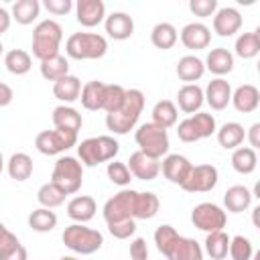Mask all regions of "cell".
I'll return each instance as SVG.
<instances>
[{
	"mask_svg": "<svg viewBox=\"0 0 260 260\" xmlns=\"http://www.w3.org/2000/svg\"><path fill=\"white\" fill-rule=\"evenodd\" d=\"M154 244L167 260H203L201 244L193 238L177 234V230L169 223H162L154 230Z\"/></svg>",
	"mask_w": 260,
	"mask_h": 260,
	"instance_id": "obj_1",
	"label": "cell"
},
{
	"mask_svg": "<svg viewBox=\"0 0 260 260\" xmlns=\"http://www.w3.org/2000/svg\"><path fill=\"white\" fill-rule=\"evenodd\" d=\"M142 110H144V93L140 89H126L124 104L116 112L106 114L108 130H112L114 134H128L136 126Z\"/></svg>",
	"mask_w": 260,
	"mask_h": 260,
	"instance_id": "obj_2",
	"label": "cell"
},
{
	"mask_svg": "<svg viewBox=\"0 0 260 260\" xmlns=\"http://www.w3.org/2000/svg\"><path fill=\"white\" fill-rule=\"evenodd\" d=\"M120 150V144L114 136H91L77 144V154L83 167H95L100 162L114 160Z\"/></svg>",
	"mask_w": 260,
	"mask_h": 260,
	"instance_id": "obj_3",
	"label": "cell"
},
{
	"mask_svg": "<svg viewBox=\"0 0 260 260\" xmlns=\"http://www.w3.org/2000/svg\"><path fill=\"white\" fill-rule=\"evenodd\" d=\"M63 41V28L57 20L45 18L32 30V55L39 61L59 55V47Z\"/></svg>",
	"mask_w": 260,
	"mask_h": 260,
	"instance_id": "obj_4",
	"label": "cell"
},
{
	"mask_svg": "<svg viewBox=\"0 0 260 260\" xmlns=\"http://www.w3.org/2000/svg\"><path fill=\"white\" fill-rule=\"evenodd\" d=\"M108 51L106 37L98 32H73L65 41V53L71 59L85 61V59H102Z\"/></svg>",
	"mask_w": 260,
	"mask_h": 260,
	"instance_id": "obj_5",
	"label": "cell"
},
{
	"mask_svg": "<svg viewBox=\"0 0 260 260\" xmlns=\"http://www.w3.org/2000/svg\"><path fill=\"white\" fill-rule=\"evenodd\" d=\"M61 240L71 252L81 254V256H89V254L98 252L102 248V244H104V236L98 230L87 228L85 223L67 225L63 230V234H61Z\"/></svg>",
	"mask_w": 260,
	"mask_h": 260,
	"instance_id": "obj_6",
	"label": "cell"
},
{
	"mask_svg": "<svg viewBox=\"0 0 260 260\" xmlns=\"http://www.w3.org/2000/svg\"><path fill=\"white\" fill-rule=\"evenodd\" d=\"M51 183H55L65 195L77 193L83 183V165L75 156H59L53 167Z\"/></svg>",
	"mask_w": 260,
	"mask_h": 260,
	"instance_id": "obj_7",
	"label": "cell"
},
{
	"mask_svg": "<svg viewBox=\"0 0 260 260\" xmlns=\"http://www.w3.org/2000/svg\"><path fill=\"white\" fill-rule=\"evenodd\" d=\"M134 140H136V144L140 146V150L144 152V154H148V156H152V158H162V156H167L169 154V134H167V130L165 128H160V126H156V124H152V122H146V124H142L138 130H136V134H134Z\"/></svg>",
	"mask_w": 260,
	"mask_h": 260,
	"instance_id": "obj_8",
	"label": "cell"
},
{
	"mask_svg": "<svg viewBox=\"0 0 260 260\" xmlns=\"http://www.w3.org/2000/svg\"><path fill=\"white\" fill-rule=\"evenodd\" d=\"M77 144V132H71V130H43L37 134L35 138V146L41 154H47V156H55V154H61L65 152L67 148L75 146Z\"/></svg>",
	"mask_w": 260,
	"mask_h": 260,
	"instance_id": "obj_9",
	"label": "cell"
},
{
	"mask_svg": "<svg viewBox=\"0 0 260 260\" xmlns=\"http://www.w3.org/2000/svg\"><path fill=\"white\" fill-rule=\"evenodd\" d=\"M191 221L197 230L205 232V234H211V232H219L225 228L228 223V215L225 211L215 205V203H209V201H203L199 205L193 207L191 211Z\"/></svg>",
	"mask_w": 260,
	"mask_h": 260,
	"instance_id": "obj_10",
	"label": "cell"
},
{
	"mask_svg": "<svg viewBox=\"0 0 260 260\" xmlns=\"http://www.w3.org/2000/svg\"><path fill=\"white\" fill-rule=\"evenodd\" d=\"M136 193L138 191H134V189H122L120 193L110 197L102 209L106 223H114V221H122V219H134Z\"/></svg>",
	"mask_w": 260,
	"mask_h": 260,
	"instance_id": "obj_11",
	"label": "cell"
},
{
	"mask_svg": "<svg viewBox=\"0 0 260 260\" xmlns=\"http://www.w3.org/2000/svg\"><path fill=\"white\" fill-rule=\"evenodd\" d=\"M217 179H219V173L213 165H193L181 189L189 193H207L217 185Z\"/></svg>",
	"mask_w": 260,
	"mask_h": 260,
	"instance_id": "obj_12",
	"label": "cell"
},
{
	"mask_svg": "<svg viewBox=\"0 0 260 260\" xmlns=\"http://www.w3.org/2000/svg\"><path fill=\"white\" fill-rule=\"evenodd\" d=\"M126 167H128L130 175L136 177V179H140V181H152L160 173V160L144 154L142 150L132 152L130 158H128V162H126Z\"/></svg>",
	"mask_w": 260,
	"mask_h": 260,
	"instance_id": "obj_13",
	"label": "cell"
},
{
	"mask_svg": "<svg viewBox=\"0 0 260 260\" xmlns=\"http://www.w3.org/2000/svg\"><path fill=\"white\" fill-rule=\"evenodd\" d=\"M191 167H193L191 160L187 156H183V154H167L162 158V162H160V171H162L165 179L171 181V183H175V185H179V187L189 177Z\"/></svg>",
	"mask_w": 260,
	"mask_h": 260,
	"instance_id": "obj_14",
	"label": "cell"
},
{
	"mask_svg": "<svg viewBox=\"0 0 260 260\" xmlns=\"http://www.w3.org/2000/svg\"><path fill=\"white\" fill-rule=\"evenodd\" d=\"M75 16L81 26H98L100 22L106 20V4L102 0H77Z\"/></svg>",
	"mask_w": 260,
	"mask_h": 260,
	"instance_id": "obj_15",
	"label": "cell"
},
{
	"mask_svg": "<svg viewBox=\"0 0 260 260\" xmlns=\"http://www.w3.org/2000/svg\"><path fill=\"white\" fill-rule=\"evenodd\" d=\"M242 14L232 6L217 8L213 14V30L219 37H234L242 28Z\"/></svg>",
	"mask_w": 260,
	"mask_h": 260,
	"instance_id": "obj_16",
	"label": "cell"
},
{
	"mask_svg": "<svg viewBox=\"0 0 260 260\" xmlns=\"http://www.w3.org/2000/svg\"><path fill=\"white\" fill-rule=\"evenodd\" d=\"M181 43L193 51L207 49L211 43V30L203 22H189L181 28Z\"/></svg>",
	"mask_w": 260,
	"mask_h": 260,
	"instance_id": "obj_17",
	"label": "cell"
},
{
	"mask_svg": "<svg viewBox=\"0 0 260 260\" xmlns=\"http://www.w3.org/2000/svg\"><path fill=\"white\" fill-rule=\"evenodd\" d=\"M203 100L211 106V110H223L228 108V104L232 102V85L223 79V77H215L207 83L205 91H203Z\"/></svg>",
	"mask_w": 260,
	"mask_h": 260,
	"instance_id": "obj_18",
	"label": "cell"
},
{
	"mask_svg": "<svg viewBox=\"0 0 260 260\" xmlns=\"http://www.w3.org/2000/svg\"><path fill=\"white\" fill-rule=\"evenodd\" d=\"M104 26H106L108 37L114 41H126L134 32V20L126 12H112L110 16H106Z\"/></svg>",
	"mask_w": 260,
	"mask_h": 260,
	"instance_id": "obj_19",
	"label": "cell"
},
{
	"mask_svg": "<svg viewBox=\"0 0 260 260\" xmlns=\"http://www.w3.org/2000/svg\"><path fill=\"white\" fill-rule=\"evenodd\" d=\"M232 104L238 112L242 114H252L258 106H260V91L256 85L252 83H244L240 87H236V91H232Z\"/></svg>",
	"mask_w": 260,
	"mask_h": 260,
	"instance_id": "obj_20",
	"label": "cell"
},
{
	"mask_svg": "<svg viewBox=\"0 0 260 260\" xmlns=\"http://www.w3.org/2000/svg\"><path fill=\"white\" fill-rule=\"evenodd\" d=\"M98 211L95 199L89 195H75L69 203H67V215L75 221V223H87L89 219H93Z\"/></svg>",
	"mask_w": 260,
	"mask_h": 260,
	"instance_id": "obj_21",
	"label": "cell"
},
{
	"mask_svg": "<svg viewBox=\"0 0 260 260\" xmlns=\"http://www.w3.org/2000/svg\"><path fill=\"white\" fill-rule=\"evenodd\" d=\"M203 89L197 85V83H185L183 87H179L177 91V104H179V110L185 112V114H195L201 110L203 106Z\"/></svg>",
	"mask_w": 260,
	"mask_h": 260,
	"instance_id": "obj_22",
	"label": "cell"
},
{
	"mask_svg": "<svg viewBox=\"0 0 260 260\" xmlns=\"http://www.w3.org/2000/svg\"><path fill=\"white\" fill-rule=\"evenodd\" d=\"M205 69H209L213 75L221 77V75H228L232 69H234V55L225 49V47H215L207 53L205 61H203Z\"/></svg>",
	"mask_w": 260,
	"mask_h": 260,
	"instance_id": "obj_23",
	"label": "cell"
},
{
	"mask_svg": "<svg viewBox=\"0 0 260 260\" xmlns=\"http://www.w3.org/2000/svg\"><path fill=\"white\" fill-rule=\"evenodd\" d=\"M252 197L254 195H252V191L248 187H244V185H232L223 193V205L232 213H242V211H246L250 207Z\"/></svg>",
	"mask_w": 260,
	"mask_h": 260,
	"instance_id": "obj_24",
	"label": "cell"
},
{
	"mask_svg": "<svg viewBox=\"0 0 260 260\" xmlns=\"http://www.w3.org/2000/svg\"><path fill=\"white\" fill-rule=\"evenodd\" d=\"M53 126L59 128V130H71V132H79L81 126H83V118L81 114L71 108V106H57L53 110Z\"/></svg>",
	"mask_w": 260,
	"mask_h": 260,
	"instance_id": "obj_25",
	"label": "cell"
},
{
	"mask_svg": "<svg viewBox=\"0 0 260 260\" xmlns=\"http://www.w3.org/2000/svg\"><path fill=\"white\" fill-rule=\"evenodd\" d=\"M203 73H205V65H203V61H201L199 57H195V55H185V57H181L179 63H177V75H179V79L185 81V83H195L197 79L203 77Z\"/></svg>",
	"mask_w": 260,
	"mask_h": 260,
	"instance_id": "obj_26",
	"label": "cell"
},
{
	"mask_svg": "<svg viewBox=\"0 0 260 260\" xmlns=\"http://www.w3.org/2000/svg\"><path fill=\"white\" fill-rule=\"evenodd\" d=\"M215 134H217L219 146H223L225 150L238 148L246 138V130H244V126L240 122H225L219 130H215Z\"/></svg>",
	"mask_w": 260,
	"mask_h": 260,
	"instance_id": "obj_27",
	"label": "cell"
},
{
	"mask_svg": "<svg viewBox=\"0 0 260 260\" xmlns=\"http://www.w3.org/2000/svg\"><path fill=\"white\" fill-rule=\"evenodd\" d=\"M79 93H81V81L75 75H65L53 83V95L65 104L79 100Z\"/></svg>",
	"mask_w": 260,
	"mask_h": 260,
	"instance_id": "obj_28",
	"label": "cell"
},
{
	"mask_svg": "<svg viewBox=\"0 0 260 260\" xmlns=\"http://www.w3.org/2000/svg\"><path fill=\"white\" fill-rule=\"evenodd\" d=\"M104 89H106V83H104V81H98V79L87 81L85 85H81V93H79L81 106H83L85 110H91V112L102 110Z\"/></svg>",
	"mask_w": 260,
	"mask_h": 260,
	"instance_id": "obj_29",
	"label": "cell"
},
{
	"mask_svg": "<svg viewBox=\"0 0 260 260\" xmlns=\"http://www.w3.org/2000/svg\"><path fill=\"white\" fill-rule=\"evenodd\" d=\"M256 165H258V156H256L254 148H250V146L234 148V152H232V167H234L236 173L250 175V173L256 171Z\"/></svg>",
	"mask_w": 260,
	"mask_h": 260,
	"instance_id": "obj_30",
	"label": "cell"
},
{
	"mask_svg": "<svg viewBox=\"0 0 260 260\" xmlns=\"http://www.w3.org/2000/svg\"><path fill=\"white\" fill-rule=\"evenodd\" d=\"M158 207H160V201L154 193L138 191L134 201V219H152L158 213Z\"/></svg>",
	"mask_w": 260,
	"mask_h": 260,
	"instance_id": "obj_31",
	"label": "cell"
},
{
	"mask_svg": "<svg viewBox=\"0 0 260 260\" xmlns=\"http://www.w3.org/2000/svg\"><path fill=\"white\" fill-rule=\"evenodd\" d=\"M179 35H177V28L171 24V22H158L152 26L150 30V43L156 47V49H173L175 43H177Z\"/></svg>",
	"mask_w": 260,
	"mask_h": 260,
	"instance_id": "obj_32",
	"label": "cell"
},
{
	"mask_svg": "<svg viewBox=\"0 0 260 260\" xmlns=\"http://www.w3.org/2000/svg\"><path fill=\"white\" fill-rule=\"evenodd\" d=\"M177 118H179V110L171 100H160V102L154 104V108H152V124H156V126L167 130V128L177 124Z\"/></svg>",
	"mask_w": 260,
	"mask_h": 260,
	"instance_id": "obj_33",
	"label": "cell"
},
{
	"mask_svg": "<svg viewBox=\"0 0 260 260\" xmlns=\"http://www.w3.org/2000/svg\"><path fill=\"white\" fill-rule=\"evenodd\" d=\"M28 228L32 232H39V234L53 232L57 228V213L47 209V207H37L28 215Z\"/></svg>",
	"mask_w": 260,
	"mask_h": 260,
	"instance_id": "obj_34",
	"label": "cell"
},
{
	"mask_svg": "<svg viewBox=\"0 0 260 260\" xmlns=\"http://www.w3.org/2000/svg\"><path fill=\"white\" fill-rule=\"evenodd\" d=\"M41 75L47 79V81H57L65 75H69V61L67 57H63L61 53L55 55V57H49L45 61H41Z\"/></svg>",
	"mask_w": 260,
	"mask_h": 260,
	"instance_id": "obj_35",
	"label": "cell"
},
{
	"mask_svg": "<svg viewBox=\"0 0 260 260\" xmlns=\"http://www.w3.org/2000/svg\"><path fill=\"white\" fill-rule=\"evenodd\" d=\"M41 12V2L39 0H16L12 4V18L18 24H32L39 18Z\"/></svg>",
	"mask_w": 260,
	"mask_h": 260,
	"instance_id": "obj_36",
	"label": "cell"
},
{
	"mask_svg": "<svg viewBox=\"0 0 260 260\" xmlns=\"http://www.w3.org/2000/svg\"><path fill=\"white\" fill-rule=\"evenodd\" d=\"M6 169H8L10 179H14V181H26L32 175V158L26 152H14L8 158Z\"/></svg>",
	"mask_w": 260,
	"mask_h": 260,
	"instance_id": "obj_37",
	"label": "cell"
},
{
	"mask_svg": "<svg viewBox=\"0 0 260 260\" xmlns=\"http://www.w3.org/2000/svg\"><path fill=\"white\" fill-rule=\"evenodd\" d=\"M203 244H205V252L209 254L211 260H223L230 250V236L223 230L211 232V234H207Z\"/></svg>",
	"mask_w": 260,
	"mask_h": 260,
	"instance_id": "obj_38",
	"label": "cell"
},
{
	"mask_svg": "<svg viewBox=\"0 0 260 260\" xmlns=\"http://www.w3.org/2000/svg\"><path fill=\"white\" fill-rule=\"evenodd\" d=\"M236 55L242 59H254L260 53V30H252V32H242L236 39Z\"/></svg>",
	"mask_w": 260,
	"mask_h": 260,
	"instance_id": "obj_39",
	"label": "cell"
},
{
	"mask_svg": "<svg viewBox=\"0 0 260 260\" xmlns=\"http://www.w3.org/2000/svg\"><path fill=\"white\" fill-rule=\"evenodd\" d=\"M4 65L12 75H24L32 67V59L24 49H10L4 55Z\"/></svg>",
	"mask_w": 260,
	"mask_h": 260,
	"instance_id": "obj_40",
	"label": "cell"
},
{
	"mask_svg": "<svg viewBox=\"0 0 260 260\" xmlns=\"http://www.w3.org/2000/svg\"><path fill=\"white\" fill-rule=\"evenodd\" d=\"M65 197L67 195L55 183H45L37 191V201L41 203V207H47V209H55V207L63 205L65 203Z\"/></svg>",
	"mask_w": 260,
	"mask_h": 260,
	"instance_id": "obj_41",
	"label": "cell"
},
{
	"mask_svg": "<svg viewBox=\"0 0 260 260\" xmlns=\"http://www.w3.org/2000/svg\"><path fill=\"white\" fill-rule=\"evenodd\" d=\"M189 122H191V126H193V130H195V134H197L199 140L201 138H209L217 130L215 118L211 114H207V112H197V114L189 116Z\"/></svg>",
	"mask_w": 260,
	"mask_h": 260,
	"instance_id": "obj_42",
	"label": "cell"
},
{
	"mask_svg": "<svg viewBox=\"0 0 260 260\" xmlns=\"http://www.w3.org/2000/svg\"><path fill=\"white\" fill-rule=\"evenodd\" d=\"M124 95H126V89H124L122 85H118V83H106L102 110H104L106 114L116 112V110L124 104Z\"/></svg>",
	"mask_w": 260,
	"mask_h": 260,
	"instance_id": "obj_43",
	"label": "cell"
},
{
	"mask_svg": "<svg viewBox=\"0 0 260 260\" xmlns=\"http://www.w3.org/2000/svg\"><path fill=\"white\" fill-rule=\"evenodd\" d=\"M228 254L232 256V260H252L254 246L246 236H234V238H230Z\"/></svg>",
	"mask_w": 260,
	"mask_h": 260,
	"instance_id": "obj_44",
	"label": "cell"
},
{
	"mask_svg": "<svg viewBox=\"0 0 260 260\" xmlns=\"http://www.w3.org/2000/svg\"><path fill=\"white\" fill-rule=\"evenodd\" d=\"M106 173H108V179H110L114 185H120V187H126V185H130V181H132V175H130L126 162H120V160L108 162Z\"/></svg>",
	"mask_w": 260,
	"mask_h": 260,
	"instance_id": "obj_45",
	"label": "cell"
},
{
	"mask_svg": "<svg viewBox=\"0 0 260 260\" xmlns=\"http://www.w3.org/2000/svg\"><path fill=\"white\" fill-rule=\"evenodd\" d=\"M108 232L118 240H126L136 232V219H122V221L108 223Z\"/></svg>",
	"mask_w": 260,
	"mask_h": 260,
	"instance_id": "obj_46",
	"label": "cell"
},
{
	"mask_svg": "<svg viewBox=\"0 0 260 260\" xmlns=\"http://www.w3.org/2000/svg\"><path fill=\"white\" fill-rule=\"evenodd\" d=\"M189 10L195 16H213L217 10V0H189Z\"/></svg>",
	"mask_w": 260,
	"mask_h": 260,
	"instance_id": "obj_47",
	"label": "cell"
},
{
	"mask_svg": "<svg viewBox=\"0 0 260 260\" xmlns=\"http://www.w3.org/2000/svg\"><path fill=\"white\" fill-rule=\"evenodd\" d=\"M43 6H45L51 14L63 16V14H67V12L73 8V2H71V0H45Z\"/></svg>",
	"mask_w": 260,
	"mask_h": 260,
	"instance_id": "obj_48",
	"label": "cell"
},
{
	"mask_svg": "<svg viewBox=\"0 0 260 260\" xmlns=\"http://www.w3.org/2000/svg\"><path fill=\"white\" fill-rule=\"evenodd\" d=\"M130 258L132 260H148V246L144 238H134L130 242Z\"/></svg>",
	"mask_w": 260,
	"mask_h": 260,
	"instance_id": "obj_49",
	"label": "cell"
},
{
	"mask_svg": "<svg viewBox=\"0 0 260 260\" xmlns=\"http://www.w3.org/2000/svg\"><path fill=\"white\" fill-rule=\"evenodd\" d=\"M0 260H28V254H26V248L20 242H16L8 250L0 252Z\"/></svg>",
	"mask_w": 260,
	"mask_h": 260,
	"instance_id": "obj_50",
	"label": "cell"
},
{
	"mask_svg": "<svg viewBox=\"0 0 260 260\" xmlns=\"http://www.w3.org/2000/svg\"><path fill=\"white\" fill-rule=\"evenodd\" d=\"M16 242H20L2 221H0V252H4V250H8L10 246H14Z\"/></svg>",
	"mask_w": 260,
	"mask_h": 260,
	"instance_id": "obj_51",
	"label": "cell"
},
{
	"mask_svg": "<svg viewBox=\"0 0 260 260\" xmlns=\"http://www.w3.org/2000/svg\"><path fill=\"white\" fill-rule=\"evenodd\" d=\"M246 138H248V142H250V148L256 150V148L260 146V122H254V124L250 126Z\"/></svg>",
	"mask_w": 260,
	"mask_h": 260,
	"instance_id": "obj_52",
	"label": "cell"
},
{
	"mask_svg": "<svg viewBox=\"0 0 260 260\" xmlns=\"http://www.w3.org/2000/svg\"><path fill=\"white\" fill-rule=\"evenodd\" d=\"M12 98H14V91H12V87H10L8 83L0 81V108L8 106V104L12 102Z\"/></svg>",
	"mask_w": 260,
	"mask_h": 260,
	"instance_id": "obj_53",
	"label": "cell"
},
{
	"mask_svg": "<svg viewBox=\"0 0 260 260\" xmlns=\"http://www.w3.org/2000/svg\"><path fill=\"white\" fill-rule=\"evenodd\" d=\"M10 20H12L10 12H8L6 8H2V6H0V37L10 28Z\"/></svg>",
	"mask_w": 260,
	"mask_h": 260,
	"instance_id": "obj_54",
	"label": "cell"
},
{
	"mask_svg": "<svg viewBox=\"0 0 260 260\" xmlns=\"http://www.w3.org/2000/svg\"><path fill=\"white\" fill-rule=\"evenodd\" d=\"M2 171H4V156H2V152H0V175H2Z\"/></svg>",
	"mask_w": 260,
	"mask_h": 260,
	"instance_id": "obj_55",
	"label": "cell"
},
{
	"mask_svg": "<svg viewBox=\"0 0 260 260\" xmlns=\"http://www.w3.org/2000/svg\"><path fill=\"white\" fill-rule=\"evenodd\" d=\"M59 260H79V258H75V256H61Z\"/></svg>",
	"mask_w": 260,
	"mask_h": 260,
	"instance_id": "obj_56",
	"label": "cell"
},
{
	"mask_svg": "<svg viewBox=\"0 0 260 260\" xmlns=\"http://www.w3.org/2000/svg\"><path fill=\"white\" fill-rule=\"evenodd\" d=\"M4 53V45H2V41H0V55Z\"/></svg>",
	"mask_w": 260,
	"mask_h": 260,
	"instance_id": "obj_57",
	"label": "cell"
}]
</instances>
